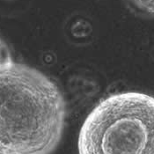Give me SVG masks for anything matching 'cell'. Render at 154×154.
<instances>
[{"label":"cell","mask_w":154,"mask_h":154,"mask_svg":"<svg viewBox=\"0 0 154 154\" xmlns=\"http://www.w3.org/2000/svg\"><path fill=\"white\" fill-rule=\"evenodd\" d=\"M79 154H154V97L140 92L109 95L84 121Z\"/></svg>","instance_id":"obj_2"},{"label":"cell","mask_w":154,"mask_h":154,"mask_svg":"<svg viewBox=\"0 0 154 154\" xmlns=\"http://www.w3.org/2000/svg\"><path fill=\"white\" fill-rule=\"evenodd\" d=\"M136 12L146 17H154V0H127Z\"/></svg>","instance_id":"obj_3"},{"label":"cell","mask_w":154,"mask_h":154,"mask_svg":"<svg viewBox=\"0 0 154 154\" xmlns=\"http://www.w3.org/2000/svg\"><path fill=\"white\" fill-rule=\"evenodd\" d=\"M66 115L63 95L44 73L14 61L0 68V154H51Z\"/></svg>","instance_id":"obj_1"},{"label":"cell","mask_w":154,"mask_h":154,"mask_svg":"<svg viewBox=\"0 0 154 154\" xmlns=\"http://www.w3.org/2000/svg\"><path fill=\"white\" fill-rule=\"evenodd\" d=\"M13 62L12 53L6 42L0 37V68Z\"/></svg>","instance_id":"obj_4"}]
</instances>
